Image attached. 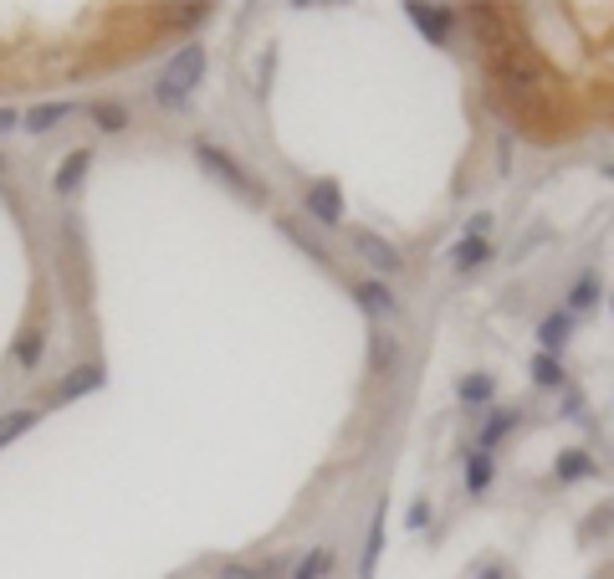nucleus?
<instances>
[{
	"label": "nucleus",
	"mask_w": 614,
	"mask_h": 579,
	"mask_svg": "<svg viewBox=\"0 0 614 579\" xmlns=\"http://www.w3.org/2000/svg\"><path fill=\"white\" fill-rule=\"evenodd\" d=\"M467 27H471V41L481 47L487 88H492V98L508 109V119L538 139H563L559 88H553V78L543 72V62L518 41L512 16L497 11V6H471Z\"/></svg>",
	"instance_id": "obj_1"
},
{
	"label": "nucleus",
	"mask_w": 614,
	"mask_h": 579,
	"mask_svg": "<svg viewBox=\"0 0 614 579\" xmlns=\"http://www.w3.org/2000/svg\"><path fill=\"white\" fill-rule=\"evenodd\" d=\"M201 78H205V47L185 41V47L170 57V68L160 72V82H154V103H160V109H180V103L201 88Z\"/></svg>",
	"instance_id": "obj_2"
},
{
	"label": "nucleus",
	"mask_w": 614,
	"mask_h": 579,
	"mask_svg": "<svg viewBox=\"0 0 614 579\" xmlns=\"http://www.w3.org/2000/svg\"><path fill=\"white\" fill-rule=\"evenodd\" d=\"M195 160H201V164H205V170H211L215 180H226V185L236 190L241 201H256V205L267 201V190L256 185V180L246 175V170H241V164L231 160V154H221V149H215V144H195Z\"/></svg>",
	"instance_id": "obj_3"
},
{
	"label": "nucleus",
	"mask_w": 614,
	"mask_h": 579,
	"mask_svg": "<svg viewBox=\"0 0 614 579\" xmlns=\"http://www.w3.org/2000/svg\"><path fill=\"white\" fill-rule=\"evenodd\" d=\"M303 205L318 226H338L344 221V190H338V180H313L303 190Z\"/></svg>",
	"instance_id": "obj_4"
},
{
	"label": "nucleus",
	"mask_w": 614,
	"mask_h": 579,
	"mask_svg": "<svg viewBox=\"0 0 614 579\" xmlns=\"http://www.w3.org/2000/svg\"><path fill=\"white\" fill-rule=\"evenodd\" d=\"M348 246H354V252H359V256H364V262H369L375 272H389V277H395V272L405 267V256L395 252V246H389L385 236H375V231H364V226H354V231H348Z\"/></svg>",
	"instance_id": "obj_5"
},
{
	"label": "nucleus",
	"mask_w": 614,
	"mask_h": 579,
	"mask_svg": "<svg viewBox=\"0 0 614 579\" xmlns=\"http://www.w3.org/2000/svg\"><path fill=\"white\" fill-rule=\"evenodd\" d=\"M405 11H410V21L420 27V37H430L436 47H446V37H451V21H456L451 6H405Z\"/></svg>",
	"instance_id": "obj_6"
},
{
	"label": "nucleus",
	"mask_w": 614,
	"mask_h": 579,
	"mask_svg": "<svg viewBox=\"0 0 614 579\" xmlns=\"http://www.w3.org/2000/svg\"><path fill=\"white\" fill-rule=\"evenodd\" d=\"M98 385H103V369H93V364H82V369H72L62 385L52 390V405H68V400H78V395H93Z\"/></svg>",
	"instance_id": "obj_7"
},
{
	"label": "nucleus",
	"mask_w": 614,
	"mask_h": 579,
	"mask_svg": "<svg viewBox=\"0 0 614 579\" xmlns=\"http://www.w3.org/2000/svg\"><path fill=\"white\" fill-rule=\"evenodd\" d=\"M72 119V103H37V109L21 113V129L27 134H52L57 123H68Z\"/></svg>",
	"instance_id": "obj_8"
},
{
	"label": "nucleus",
	"mask_w": 614,
	"mask_h": 579,
	"mask_svg": "<svg viewBox=\"0 0 614 579\" xmlns=\"http://www.w3.org/2000/svg\"><path fill=\"white\" fill-rule=\"evenodd\" d=\"M88 164H93V149H72L68 160L57 164V175H52V190H57V195L78 190V185H82V175H88Z\"/></svg>",
	"instance_id": "obj_9"
},
{
	"label": "nucleus",
	"mask_w": 614,
	"mask_h": 579,
	"mask_svg": "<svg viewBox=\"0 0 614 579\" xmlns=\"http://www.w3.org/2000/svg\"><path fill=\"white\" fill-rule=\"evenodd\" d=\"M569 328H574V318H569V313H553V318L538 328V338H543V354H559L563 344H569Z\"/></svg>",
	"instance_id": "obj_10"
},
{
	"label": "nucleus",
	"mask_w": 614,
	"mask_h": 579,
	"mask_svg": "<svg viewBox=\"0 0 614 579\" xmlns=\"http://www.w3.org/2000/svg\"><path fill=\"white\" fill-rule=\"evenodd\" d=\"M512 426H518V410H492V416H487V426H481V451H492V446L502 441Z\"/></svg>",
	"instance_id": "obj_11"
},
{
	"label": "nucleus",
	"mask_w": 614,
	"mask_h": 579,
	"mask_svg": "<svg viewBox=\"0 0 614 579\" xmlns=\"http://www.w3.org/2000/svg\"><path fill=\"white\" fill-rule=\"evenodd\" d=\"M487 256H492V252H487V242H481V236H471V231H467V236H461V242H456V267H461V272L481 267Z\"/></svg>",
	"instance_id": "obj_12"
},
{
	"label": "nucleus",
	"mask_w": 614,
	"mask_h": 579,
	"mask_svg": "<svg viewBox=\"0 0 614 579\" xmlns=\"http://www.w3.org/2000/svg\"><path fill=\"white\" fill-rule=\"evenodd\" d=\"M31 426H37V410H6V416H0V446H11L16 436H27Z\"/></svg>",
	"instance_id": "obj_13"
},
{
	"label": "nucleus",
	"mask_w": 614,
	"mask_h": 579,
	"mask_svg": "<svg viewBox=\"0 0 614 579\" xmlns=\"http://www.w3.org/2000/svg\"><path fill=\"white\" fill-rule=\"evenodd\" d=\"M589 471H594L589 451H563V457H559V482H584Z\"/></svg>",
	"instance_id": "obj_14"
},
{
	"label": "nucleus",
	"mask_w": 614,
	"mask_h": 579,
	"mask_svg": "<svg viewBox=\"0 0 614 579\" xmlns=\"http://www.w3.org/2000/svg\"><path fill=\"white\" fill-rule=\"evenodd\" d=\"M359 303L369 313H389V318H395V297H389L385 283H359Z\"/></svg>",
	"instance_id": "obj_15"
},
{
	"label": "nucleus",
	"mask_w": 614,
	"mask_h": 579,
	"mask_svg": "<svg viewBox=\"0 0 614 579\" xmlns=\"http://www.w3.org/2000/svg\"><path fill=\"white\" fill-rule=\"evenodd\" d=\"M487 482H492V457H487V451H471V461H467V487H471V492H487Z\"/></svg>",
	"instance_id": "obj_16"
},
{
	"label": "nucleus",
	"mask_w": 614,
	"mask_h": 579,
	"mask_svg": "<svg viewBox=\"0 0 614 579\" xmlns=\"http://www.w3.org/2000/svg\"><path fill=\"white\" fill-rule=\"evenodd\" d=\"M533 379H538V385H553V390H559V385H563L559 354H538V359H533Z\"/></svg>",
	"instance_id": "obj_17"
},
{
	"label": "nucleus",
	"mask_w": 614,
	"mask_h": 579,
	"mask_svg": "<svg viewBox=\"0 0 614 579\" xmlns=\"http://www.w3.org/2000/svg\"><path fill=\"white\" fill-rule=\"evenodd\" d=\"M594 297H600V277H579V283H574V293H569V313L594 308Z\"/></svg>",
	"instance_id": "obj_18"
},
{
	"label": "nucleus",
	"mask_w": 614,
	"mask_h": 579,
	"mask_svg": "<svg viewBox=\"0 0 614 579\" xmlns=\"http://www.w3.org/2000/svg\"><path fill=\"white\" fill-rule=\"evenodd\" d=\"M328 565H334V553H328V549H313L303 565L293 569V579H323V575H328Z\"/></svg>",
	"instance_id": "obj_19"
},
{
	"label": "nucleus",
	"mask_w": 614,
	"mask_h": 579,
	"mask_svg": "<svg viewBox=\"0 0 614 579\" xmlns=\"http://www.w3.org/2000/svg\"><path fill=\"white\" fill-rule=\"evenodd\" d=\"M93 123H98V129H108V134H119L123 123H129V113H123L119 103H93Z\"/></svg>",
	"instance_id": "obj_20"
},
{
	"label": "nucleus",
	"mask_w": 614,
	"mask_h": 579,
	"mask_svg": "<svg viewBox=\"0 0 614 579\" xmlns=\"http://www.w3.org/2000/svg\"><path fill=\"white\" fill-rule=\"evenodd\" d=\"M461 400H467V405L492 400V379H487V375H471V379H461Z\"/></svg>",
	"instance_id": "obj_21"
},
{
	"label": "nucleus",
	"mask_w": 614,
	"mask_h": 579,
	"mask_svg": "<svg viewBox=\"0 0 614 579\" xmlns=\"http://www.w3.org/2000/svg\"><path fill=\"white\" fill-rule=\"evenodd\" d=\"M205 21V6H170L164 27H201Z\"/></svg>",
	"instance_id": "obj_22"
},
{
	"label": "nucleus",
	"mask_w": 614,
	"mask_h": 579,
	"mask_svg": "<svg viewBox=\"0 0 614 579\" xmlns=\"http://www.w3.org/2000/svg\"><path fill=\"white\" fill-rule=\"evenodd\" d=\"M16 359L21 364H37L41 359V334H27L21 344H16Z\"/></svg>",
	"instance_id": "obj_23"
},
{
	"label": "nucleus",
	"mask_w": 614,
	"mask_h": 579,
	"mask_svg": "<svg viewBox=\"0 0 614 579\" xmlns=\"http://www.w3.org/2000/svg\"><path fill=\"white\" fill-rule=\"evenodd\" d=\"M395 359H400V349H395L385 334H375V369H385V364H395Z\"/></svg>",
	"instance_id": "obj_24"
},
{
	"label": "nucleus",
	"mask_w": 614,
	"mask_h": 579,
	"mask_svg": "<svg viewBox=\"0 0 614 579\" xmlns=\"http://www.w3.org/2000/svg\"><path fill=\"white\" fill-rule=\"evenodd\" d=\"M221 579H272V569H246V565H221Z\"/></svg>",
	"instance_id": "obj_25"
},
{
	"label": "nucleus",
	"mask_w": 614,
	"mask_h": 579,
	"mask_svg": "<svg viewBox=\"0 0 614 579\" xmlns=\"http://www.w3.org/2000/svg\"><path fill=\"white\" fill-rule=\"evenodd\" d=\"M11 129H21V113H16V109H0V134H11Z\"/></svg>",
	"instance_id": "obj_26"
},
{
	"label": "nucleus",
	"mask_w": 614,
	"mask_h": 579,
	"mask_svg": "<svg viewBox=\"0 0 614 579\" xmlns=\"http://www.w3.org/2000/svg\"><path fill=\"white\" fill-rule=\"evenodd\" d=\"M610 175H614V164H610Z\"/></svg>",
	"instance_id": "obj_27"
}]
</instances>
